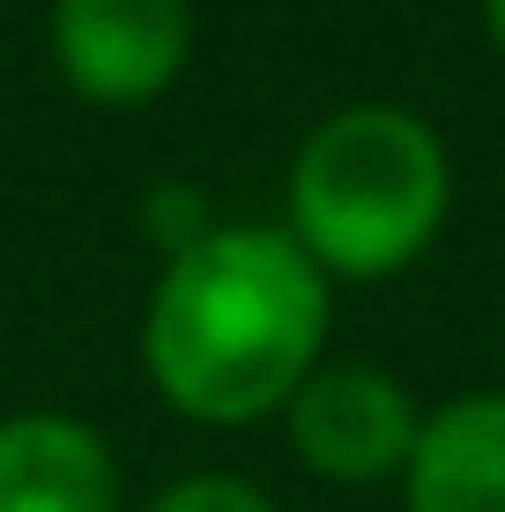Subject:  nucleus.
I'll return each mask as SVG.
<instances>
[{
	"label": "nucleus",
	"instance_id": "obj_1",
	"mask_svg": "<svg viewBox=\"0 0 505 512\" xmlns=\"http://www.w3.org/2000/svg\"><path fill=\"white\" fill-rule=\"evenodd\" d=\"M335 282L283 223H208L171 245L142 305V379L201 431H253L327 357Z\"/></svg>",
	"mask_w": 505,
	"mask_h": 512
},
{
	"label": "nucleus",
	"instance_id": "obj_2",
	"mask_svg": "<svg viewBox=\"0 0 505 512\" xmlns=\"http://www.w3.org/2000/svg\"><path fill=\"white\" fill-rule=\"evenodd\" d=\"M454 208V156L409 104H342L298 141L283 231L327 282H387L431 253Z\"/></svg>",
	"mask_w": 505,
	"mask_h": 512
},
{
	"label": "nucleus",
	"instance_id": "obj_3",
	"mask_svg": "<svg viewBox=\"0 0 505 512\" xmlns=\"http://www.w3.org/2000/svg\"><path fill=\"white\" fill-rule=\"evenodd\" d=\"M275 423H283L305 475L342 490H372V483H402L416 431H424V401L379 364L320 357Z\"/></svg>",
	"mask_w": 505,
	"mask_h": 512
},
{
	"label": "nucleus",
	"instance_id": "obj_4",
	"mask_svg": "<svg viewBox=\"0 0 505 512\" xmlns=\"http://www.w3.org/2000/svg\"><path fill=\"white\" fill-rule=\"evenodd\" d=\"M45 52L67 97L97 112H142L194 60V0H52Z\"/></svg>",
	"mask_w": 505,
	"mask_h": 512
},
{
	"label": "nucleus",
	"instance_id": "obj_5",
	"mask_svg": "<svg viewBox=\"0 0 505 512\" xmlns=\"http://www.w3.org/2000/svg\"><path fill=\"white\" fill-rule=\"evenodd\" d=\"M0 512H119V453L75 409L0 416Z\"/></svg>",
	"mask_w": 505,
	"mask_h": 512
},
{
	"label": "nucleus",
	"instance_id": "obj_6",
	"mask_svg": "<svg viewBox=\"0 0 505 512\" xmlns=\"http://www.w3.org/2000/svg\"><path fill=\"white\" fill-rule=\"evenodd\" d=\"M402 512H505V386L424 409L402 468Z\"/></svg>",
	"mask_w": 505,
	"mask_h": 512
},
{
	"label": "nucleus",
	"instance_id": "obj_7",
	"mask_svg": "<svg viewBox=\"0 0 505 512\" xmlns=\"http://www.w3.org/2000/svg\"><path fill=\"white\" fill-rule=\"evenodd\" d=\"M142 512H283L253 475H231V468H194L179 483H164Z\"/></svg>",
	"mask_w": 505,
	"mask_h": 512
},
{
	"label": "nucleus",
	"instance_id": "obj_8",
	"mask_svg": "<svg viewBox=\"0 0 505 512\" xmlns=\"http://www.w3.org/2000/svg\"><path fill=\"white\" fill-rule=\"evenodd\" d=\"M483 30H491V52L505 60V0H483Z\"/></svg>",
	"mask_w": 505,
	"mask_h": 512
}]
</instances>
